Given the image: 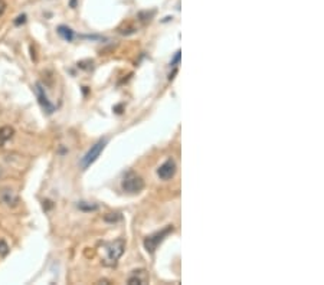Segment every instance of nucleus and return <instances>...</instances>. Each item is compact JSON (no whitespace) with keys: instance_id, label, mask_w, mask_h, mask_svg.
I'll list each match as a JSON object with an SVG mask.
<instances>
[{"instance_id":"nucleus-1","label":"nucleus","mask_w":324,"mask_h":285,"mask_svg":"<svg viewBox=\"0 0 324 285\" xmlns=\"http://www.w3.org/2000/svg\"><path fill=\"white\" fill-rule=\"evenodd\" d=\"M104 251H106V259H104V264L108 265V267H114L117 261L120 259L122 253H124V249H126V242L122 239H117L114 242H110V244H106L104 245Z\"/></svg>"},{"instance_id":"nucleus-2","label":"nucleus","mask_w":324,"mask_h":285,"mask_svg":"<svg viewBox=\"0 0 324 285\" xmlns=\"http://www.w3.org/2000/svg\"><path fill=\"white\" fill-rule=\"evenodd\" d=\"M121 187L124 192L136 195V193H140L141 190L144 189V180L134 172H129L122 179Z\"/></svg>"},{"instance_id":"nucleus-3","label":"nucleus","mask_w":324,"mask_h":285,"mask_svg":"<svg viewBox=\"0 0 324 285\" xmlns=\"http://www.w3.org/2000/svg\"><path fill=\"white\" fill-rule=\"evenodd\" d=\"M106 146H107V138H104V140H99L98 142H95L91 149L88 150V153L84 156V157L81 158V169L82 170H85V169H88L95 160H97L98 157H99V154L103 153V150L106 149Z\"/></svg>"},{"instance_id":"nucleus-4","label":"nucleus","mask_w":324,"mask_h":285,"mask_svg":"<svg viewBox=\"0 0 324 285\" xmlns=\"http://www.w3.org/2000/svg\"><path fill=\"white\" fill-rule=\"evenodd\" d=\"M173 232V226H167V228H164V229L159 230V232H156L153 235H150V236H147L144 239V248H146L147 252L150 253H154V251L157 249V246L162 244L163 241H164V238L167 236L169 233Z\"/></svg>"},{"instance_id":"nucleus-5","label":"nucleus","mask_w":324,"mask_h":285,"mask_svg":"<svg viewBox=\"0 0 324 285\" xmlns=\"http://www.w3.org/2000/svg\"><path fill=\"white\" fill-rule=\"evenodd\" d=\"M35 92H36V97H38V101L41 104V107L43 108V111L51 115V114H54V111H55V104L51 103L48 98V95H46V91H45V88L42 85L41 82H38L36 85H35Z\"/></svg>"},{"instance_id":"nucleus-6","label":"nucleus","mask_w":324,"mask_h":285,"mask_svg":"<svg viewBox=\"0 0 324 285\" xmlns=\"http://www.w3.org/2000/svg\"><path fill=\"white\" fill-rule=\"evenodd\" d=\"M0 202L8 207H16L20 202V199L17 196V193L10 187H3L0 190Z\"/></svg>"},{"instance_id":"nucleus-7","label":"nucleus","mask_w":324,"mask_h":285,"mask_svg":"<svg viewBox=\"0 0 324 285\" xmlns=\"http://www.w3.org/2000/svg\"><path fill=\"white\" fill-rule=\"evenodd\" d=\"M176 161L173 158H169L163 163L162 166L159 167L157 170V176L162 179V180H170L171 177L176 174Z\"/></svg>"},{"instance_id":"nucleus-8","label":"nucleus","mask_w":324,"mask_h":285,"mask_svg":"<svg viewBox=\"0 0 324 285\" xmlns=\"http://www.w3.org/2000/svg\"><path fill=\"white\" fill-rule=\"evenodd\" d=\"M148 281H150V277H148V272H147L146 269H137V271H133V274L127 279V284L146 285L148 284Z\"/></svg>"},{"instance_id":"nucleus-9","label":"nucleus","mask_w":324,"mask_h":285,"mask_svg":"<svg viewBox=\"0 0 324 285\" xmlns=\"http://www.w3.org/2000/svg\"><path fill=\"white\" fill-rule=\"evenodd\" d=\"M13 134H15V130H13L12 127H2V128H0V147H3V146L13 137Z\"/></svg>"},{"instance_id":"nucleus-10","label":"nucleus","mask_w":324,"mask_h":285,"mask_svg":"<svg viewBox=\"0 0 324 285\" xmlns=\"http://www.w3.org/2000/svg\"><path fill=\"white\" fill-rule=\"evenodd\" d=\"M58 33H59V36H61L62 39L68 40V42H72V40L75 39V32H73L71 28L64 26V25H61V26L58 28Z\"/></svg>"},{"instance_id":"nucleus-11","label":"nucleus","mask_w":324,"mask_h":285,"mask_svg":"<svg viewBox=\"0 0 324 285\" xmlns=\"http://www.w3.org/2000/svg\"><path fill=\"white\" fill-rule=\"evenodd\" d=\"M78 207L84 210V212H94V210H97L98 209V205L95 203H89V202H80L78 203Z\"/></svg>"},{"instance_id":"nucleus-12","label":"nucleus","mask_w":324,"mask_h":285,"mask_svg":"<svg viewBox=\"0 0 324 285\" xmlns=\"http://www.w3.org/2000/svg\"><path fill=\"white\" fill-rule=\"evenodd\" d=\"M8 252H9V245L6 244V241L0 239V256L8 255Z\"/></svg>"},{"instance_id":"nucleus-13","label":"nucleus","mask_w":324,"mask_h":285,"mask_svg":"<svg viewBox=\"0 0 324 285\" xmlns=\"http://www.w3.org/2000/svg\"><path fill=\"white\" fill-rule=\"evenodd\" d=\"M104 219H106L107 222H118V221H121V215L110 213V215H107Z\"/></svg>"},{"instance_id":"nucleus-14","label":"nucleus","mask_w":324,"mask_h":285,"mask_svg":"<svg viewBox=\"0 0 324 285\" xmlns=\"http://www.w3.org/2000/svg\"><path fill=\"white\" fill-rule=\"evenodd\" d=\"M180 54H182V52H180V51H178V52H176V55H175V58H173V61H171L170 62V65L171 66H175V68H178V65L179 63H180Z\"/></svg>"},{"instance_id":"nucleus-15","label":"nucleus","mask_w":324,"mask_h":285,"mask_svg":"<svg viewBox=\"0 0 324 285\" xmlns=\"http://www.w3.org/2000/svg\"><path fill=\"white\" fill-rule=\"evenodd\" d=\"M5 10H6V2L5 0H0V16L5 13Z\"/></svg>"},{"instance_id":"nucleus-16","label":"nucleus","mask_w":324,"mask_h":285,"mask_svg":"<svg viewBox=\"0 0 324 285\" xmlns=\"http://www.w3.org/2000/svg\"><path fill=\"white\" fill-rule=\"evenodd\" d=\"M24 20H26V16L22 15V16H19V17H17V20H16V22H15V23H16V25L24 23Z\"/></svg>"},{"instance_id":"nucleus-17","label":"nucleus","mask_w":324,"mask_h":285,"mask_svg":"<svg viewBox=\"0 0 324 285\" xmlns=\"http://www.w3.org/2000/svg\"><path fill=\"white\" fill-rule=\"evenodd\" d=\"M2 176H3V170L0 169V179H2Z\"/></svg>"}]
</instances>
